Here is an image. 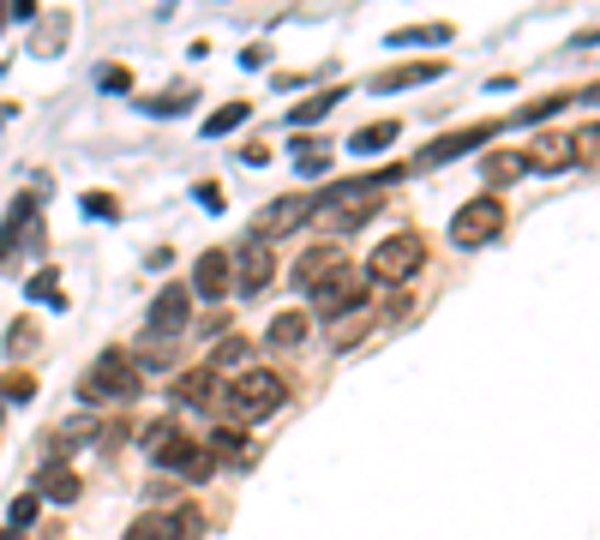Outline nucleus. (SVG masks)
Wrapping results in <instances>:
<instances>
[{
  "label": "nucleus",
  "instance_id": "obj_26",
  "mask_svg": "<svg viewBox=\"0 0 600 540\" xmlns=\"http://www.w3.org/2000/svg\"><path fill=\"white\" fill-rule=\"evenodd\" d=\"M24 294H31L36 306H55V313L67 306V294H60V277H55V270H36V277L24 282Z\"/></svg>",
  "mask_w": 600,
  "mask_h": 540
},
{
  "label": "nucleus",
  "instance_id": "obj_29",
  "mask_svg": "<svg viewBox=\"0 0 600 540\" xmlns=\"http://www.w3.org/2000/svg\"><path fill=\"white\" fill-rule=\"evenodd\" d=\"M295 162H301V175H325L337 157H330V145H318V138H301V145H295Z\"/></svg>",
  "mask_w": 600,
  "mask_h": 540
},
{
  "label": "nucleus",
  "instance_id": "obj_7",
  "mask_svg": "<svg viewBox=\"0 0 600 540\" xmlns=\"http://www.w3.org/2000/svg\"><path fill=\"white\" fill-rule=\"evenodd\" d=\"M186 318H193V289H181V282H169V289L150 301V313H145V330L157 342H174L186 330Z\"/></svg>",
  "mask_w": 600,
  "mask_h": 540
},
{
  "label": "nucleus",
  "instance_id": "obj_16",
  "mask_svg": "<svg viewBox=\"0 0 600 540\" xmlns=\"http://www.w3.org/2000/svg\"><path fill=\"white\" fill-rule=\"evenodd\" d=\"M169 396H174V403H181V408H204V403H216V372H211V367H193V372H181Z\"/></svg>",
  "mask_w": 600,
  "mask_h": 540
},
{
  "label": "nucleus",
  "instance_id": "obj_5",
  "mask_svg": "<svg viewBox=\"0 0 600 540\" xmlns=\"http://www.w3.org/2000/svg\"><path fill=\"white\" fill-rule=\"evenodd\" d=\"M499 228H505V204L493 199V192H487V199H468L463 211L451 216V240H456V247H487Z\"/></svg>",
  "mask_w": 600,
  "mask_h": 540
},
{
  "label": "nucleus",
  "instance_id": "obj_25",
  "mask_svg": "<svg viewBox=\"0 0 600 540\" xmlns=\"http://www.w3.org/2000/svg\"><path fill=\"white\" fill-rule=\"evenodd\" d=\"M570 162L600 169V121H589V126H577V133H570Z\"/></svg>",
  "mask_w": 600,
  "mask_h": 540
},
{
  "label": "nucleus",
  "instance_id": "obj_23",
  "mask_svg": "<svg viewBox=\"0 0 600 540\" xmlns=\"http://www.w3.org/2000/svg\"><path fill=\"white\" fill-rule=\"evenodd\" d=\"M373 330V306H361V313H349V318H337L330 325V349H354V342Z\"/></svg>",
  "mask_w": 600,
  "mask_h": 540
},
{
  "label": "nucleus",
  "instance_id": "obj_34",
  "mask_svg": "<svg viewBox=\"0 0 600 540\" xmlns=\"http://www.w3.org/2000/svg\"><path fill=\"white\" fill-rule=\"evenodd\" d=\"M199 97H186V90H169V97H150V102H138L145 114H186Z\"/></svg>",
  "mask_w": 600,
  "mask_h": 540
},
{
  "label": "nucleus",
  "instance_id": "obj_1",
  "mask_svg": "<svg viewBox=\"0 0 600 540\" xmlns=\"http://www.w3.org/2000/svg\"><path fill=\"white\" fill-rule=\"evenodd\" d=\"M283 396H288L283 372H271V367H247V372H235V379H228V391H223V415L235 420V427H247V420L276 415V408H283Z\"/></svg>",
  "mask_w": 600,
  "mask_h": 540
},
{
  "label": "nucleus",
  "instance_id": "obj_27",
  "mask_svg": "<svg viewBox=\"0 0 600 540\" xmlns=\"http://www.w3.org/2000/svg\"><path fill=\"white\" fill-rule=\"evenodd\" d=\"M252 114V102H223V109L211 114V121H204V138H223V133H235L240 121H247Z\"/></svg>",
  "mask_w": 600,
  "mask_h": 540
},
{
  "label": "nucleus",
  "instance_id": "obj_11",
  "mask_svg": "<svg viewBox=\"0 0 600 540\" xmlns=\"http://www.w3.org/2000/svg\"><path fill=\"white\" fill-rule=\"evenodd\" d=\"M306 216H318V192H288V199L264 204V211H259V240L288 235V228H301Z\"/></svg>",
  "mask_w": 600,
  "mask_h": 540
},
{
  "label": "nucleus",
  "instance_id": "obj_33",
  "mask_svg": "<svg viewBox=\"0 0 600 540\" xmlns=\"http://www.w3.org/2000/svg\"><path fill=\"white\" fill-rule=\"evenodd\" d=\"M31 349H36V325H31V318H19V325H7V355H12V360H24Z\"/></svg>",
  "mask_w": 600,
  "mask_h": 540
},
{
  "label": "nucleus",
  "instance_id": "obj_28",
  "mask_svg": "<svg viewBox=\"0 0 600 540\" xmlns=\"http://www.w3.org/2000/svg\"><path fill=\"white\" fill-rule=\"evenodd\" d=\"M211 457H216V462L247 457V432H240V427H216V432H211Z\"/></svg>",
  "mask_w": 600,
  "mask_h": 540
},
{
  "label": "nucleus",
  "instance_id": "obj_14",
  "mask_svg": "<svg viewBox=\"0 0 600 540\" xmlns=\"http://www.w3.org/2000/svg\"><path fill=\"white\" fill-rule=\"evenodd\" d=\"M67 36H72V12H48V19L31 24V55L55 60L60 48H67Z\"/></svg>",
  "mask_w": 600,
  "mask_h": 540
},
{
  "label": "nucleus",
  "instance_id": "obj_22",
  "mask_svg": "<svg viewBox=\"0 0 600 540\" xmlns=\"http://www.w3.org/2000/svg\"><path fill=\"white\" fill-rule=\"evenodd\" d=\"M337 102H342V85H337V90H313L306 102H295V109H288V126H313V121H325V114L337 109Z\"/></svg>",
  "mask_w": 600,
  "mask_h": 540
},
{
  "label": "nucleus",
  "instance_id": "obj_42",
  "mask_svg": "<svg viewBox=\"0 0 600 540\" xmlns=\"http://www.w3.org/2000/svg\"><path fill=\"white\" fill-rule=\"evenodd\" d=\"M0 31H7V12H0Z\"/></svg>",
  "mask_w": 600,
  "mask_h": 540
},
{
  "label": "nucleus",
  "instance_id": "obj_4",
  "mask_svg": "<svg viewBox=\"0 0 600 540\" xmlns=\"http://www.w3.org/2000/svg\"><path fill=\"white\" fill-rule=\"evenodd\" d=\"M420 265H427V240L420 235H385L373 247V259H366V282H385V289H397V282L420 277Z\"/></svg>",
  "mask_w": 600,
  "mask_h": 540
},
{
  "label": "nucleus",
  "instance_id": "obj_35",
  "mask_svg": "<svg viewBox=\"0 0 600 540\" xmlns=\"http://www.w3.org/2000/svg\"><path fill=\"white\" fill-rule=\"evenodd\" d=\"M169 522H174V535H181V540H199V535H204V510H199V505H181Z\"/></svg>",
  "mask_w": 600,
  "mask_h": 540
},
{
  "label": "nucleus",
  "instance_id": "obj_12",
  "mask_svg": "<svg viewBox=\"0 0 600 540\" xmlns=\"http://www.w3.org/2000/svg\"><path fill=\"white\" fill-rule=\"evenodd\" d=\"M493 133H499L493 121H475V126H463V133H444V138H432V145H427V157H420V169H432V162H451V157H463V150L487 145Z\"/></svg>",
  "mask_w": 600,
  "mask_h": 540
},
{
  "label": "nucleus",
  "instance_id": "obj_3",
  "mask_svg": "<svg viewBox=\"0 0 600 540\" xmlns=\"http://www.w3.org/2000/svg\"><path fill=\"white\" fill-rule=\"evenodd\" d=\"M138 391H145V372H138V360L121 355V349L97 355V367H84V379H79V396L91 408L97 403H133Z\"/></svg>",
  "mask_w": 600,
  "mask_h": 540
},
{
  "label": "nucleus",
  "instance_id": "obj_9",
  "mask_svg": "<svg viewBox=\"0 0 600 540\" xmlns=\"http://www.w3.org/2000/svg\"><path fill=\"white\" fill-rule=\"evenodd\" d=\"M271 277H276V252H271V240H259V235H252L247 247L235 252V294L247 301V294H259Z\"/></svg>",
  "mask_w": 600,
  "mask_h": 540
},
{
  "label": "nucleus",
  "instance_id": "obj_20",
  "mask_svg": "<svg viewBox=\"0 0 600 540\" xmlns=\"http://www.w3.org/2000/svg\"><path fill=\"white\" fill-rule=\"evenodd\" d=\"M79 493H84V481L72 469H60V462H55V469H43V481H36V498H55V505H72Z\"/></svg>",
  "mask_w": 600,
  "mask_h": 540
},
{
  "label": "nucleus",
  "instance_id": "obj_8",
  "mask_svg": "<svg viewBox=\"0 0 600 540\" xmlns=\"http://www.w3.org/2000/svg\"><path fill=\"white\" fill-rule=\"evenodd\" d=\"M313 306L330 318V325H337V318H349V313H361V306H366V277H354V270L342 265L325 289H313Z\"/></svg>",
  "mask_w": 600,
  "mask_h": 540
},
{
  "label": "nucleus",
  "instance_id": "obj_30",
  "mask_svg": "<svg viewBox=\"0 0 600 540\" xmlns=\"http://www.w3.org/2000/svg\"><path fill=\"white\" fill-rule=\"evenodd\" d=\"M121 540H181V535H174V522H169V517H138Z\"/></svg>",
  "mask_w": 600,
  "mask_h": 540
},
{
  "label": "nucleus",
  "instance_id": "obj_38",
  "mask_svg": "<svg viewBox=\"0 0 600 540\" xmlns=\"http://www.w3.org/2000/svg\"><path fill=\"white\" fill-rule=\"evenodd\" d=\"M97 85L121 97V90H133V72H126V67H102V72H97Z\"/></svg>",
  "mask_w": 600,
  "mask_h": 540
},
{
  "label": "nucleus",
  "instance_id": "obj_17",
  "mask_svg": "<svg viewBox=\"0 0 600 540\" xmlns=\"http://www.w3.org/2000/svg\"><path fill=\"white\" fill-rule=\"evenodd\" d=\"M306 330H313V318H306V313H276L271 330H264V349H301Z\"/></svg>",
  "mask_w": 600,
  "mask_h": 540
},
{
  "label": "nucleus",
  "instance_id": "obj_10",
  "mask_svg": "<svg viewBox=\"0 0 600 540\" xmlns=\"http://www.w3.org/2000/svg\"><path fill=\"white\" fill-rule=\"evenodd\" d=\"M193 294H199V301H228V294H235V252H223V247L199 252Z\"/></svg>",
  "mask_w": 600,
  "mask_h": 540
},
{
  "label": "nucleus",
  "instance_id": "obj_40",
  "mask_svg": "<svg viewBox=\"0 0 600 540\" xmlns=\"http://www.w3.org/2000/svg\"><path fill=\"white\" fill-rule=\"evenodd\" d=\"M240 157H247L252 169H264V162H271V145H247V150H240Z\"/></svg>",
  "mask_w": 600,
  "mask_h": 540
},
{
  "label": "nucleus",
  "instance_id": "obj_21",
  "mask_svg": "<svg viewBox=\"0 0 600 540\" xmlns=\"http://www.w3.org/2000/svg\"><path fill=\"white\" fill-rule=\"evenodd\" d=\"M480 175H487L493 187H505V180L529 175V157H522V150H487V157H480Z\"/></svg>",
  "mask_w": 600,
  "mask_h": 540
},
{
  "label": "nucleus",
  "instance_id": "obj_41",
  "mask_svg": "<svg viewBox=\"0 0 600 540\" xmlns=\"http://www.w3.org/2000/svg\"><path fill=\"white\" fill-rule=\"evenodd\" d=\"M0 540H24V535H0Z\"/></svg>",
  "mask_w": 600,
  "mask_h": 540
},
{
  "label": "nucleus",
  "instance_id": "obj_24",
  "mask_svg": "<svg viewBox=\"0 0 600 540\" xmlns=\"http://www.w3.org/2000/svg\"><path fill=\"white\" fill-rule=\"evenodd\" d=\"M390 48H415V43H451V24H403L385 36Z\"/></svg>",
  "mask_w": 600,
  "mask_h": 540
},
{
  "label": "nucleus",
  "instance_id": "obj_6",
  "mask_svg": "<svg viewBox=\"0 0 600 540\" xmlns=\"http://www.w3.org/2000/svg\"><path fill=\"white\" fill-rule=\"evenodd\" d=\"M43 228V204H36V192H19L7 211V223H0V270H12V259L24 252V240Z\"/></svg>",
  "mask_w": 600,
  "mask_h": 540
},
{
  "label": "nucleus",
  "instance_id": "obj_37",
  "mask_svg": "<svg viewBox=\"0 0 600 540\" xmlns=\"http://www.w3.org/2000/svg\"><path fill=\"white\" fill-rule=\"evenodd\" d=\"M193 199H199V204H204V211H211V216H216V211H223V204H228L216 180H199V187H193Z\"/></svg>",
  "mask_w": 600,
  "mask_h": 540
},
{
  "label": "nucleus",
  "instance_id": "obj_18",
  "mask_svg": "<svg viewBox=\"0 0 600 540\" xmlns=\"http://www.w3.org/2000/svg\"><path fill=\"white\" fill-rule=\"evenodd\" d=\"M522 157H529V169H546V175H553V169H565V162H570V133H565V138H558V133L534 138V145L522 150Z\"/></svg>",
  "mask_w": 600,
  "mask_h": 540
},
{
  "label": "nucleus",
  "instance_id": "obj_15",
  "mask_svg": "<svg viewBox=\"0 0 600 540\" xmlns=\"http://www.w3.org/2000/svg\"><path fill=\"white\" fill-rule=\"evenodd\" d=\"M444 72V60H408V67H385L373 79V90L385 97V90H415V85H427V79H439Z\"/></svg>",
  "mask_w": 600,
  "mask_h": 540
},
{
  "label": "nucleus",
  "instance_id": "obj_32",
  "mask_svg": "<svg viewBox=\"0 0 600 540\" xmlns=\"http://www.w3.org/2000/svg\"><path fill=\"white\" fill-rule=\"evenodd\" d=\"M31 396H36L31 372H7V379H0V403H31Z\"/></svg>",
  "mask_w": 600,
  "mask_h": 540
},
{
  "label": "nucleus",
  "instance_id": "obj_31",
  "mask_svg": "<svg viewBox=\"0 0 600 540\" xmlns=\"http://www.w3.org/2000/svg\"><path fill=\"white\" fill-rule=\"evenodd\" d=\"M247 349H252L247 337H223V342H216V355H211V367H240V372H247Z\"/></svg>",
  "mask_w": 600,
  "mask_h": 540
},
{
  "label": "nucleus",
  "instance_id": "obj_19",
  "mask_svg": "<svg viewBox=\"0 0 600 540\" xmlns=\"http://www.w3.org/2000/svg\"><path fill=\"white\" fill-rule=\"evenodd\" d=\"M397 133H403L397 121H366L361 133L349 138V150H354V157H378V150H390V145H397Z\"/></svg>",
  "mask_w": 600,
  "mask_h": 540
},
{
  "label": "nucleus",
  "instance_id": "obj_2",
  "mask_svg": "<svg viewBox=\"0 0 600 540\" xmlns=\"http://www.w3.org/2000/svg\"><path fill=\"white\" fill-rule=\"evenodd\" d=\"M150 450V462H162V469H174V474H186V481H211V469H216V457L204 450L199 439H186L174 420H150L145 427V439H138Z\"/></svg>",
  "mask_w": 600,
  "mask_h": 540
},
{
  "label": "nucleus",
  "instance_id": "obj_36",
  "mask_svg": "<svg viewBox=\"0 0 600 540\" xmlns=\"http://www.w3.org/2000/svg\"><path fill=\"white\" fill-rule=\"evenodd\" d=\"M36 505H43V498H36V493H24L19 505H12V535H24V529H31V522H36Z\"/></svg>",
  "mask_w": 600,
  "mask_h": 540
},
{
  "label": "nucleus",
  "instance_id": "obj_39",
  "mask_svg": "<svg viewBox=\"0 0 600 540\" xmlns=\"http://www.w3.org/2000/svg\"><path fill=\"white\" fill-rule=\"evenodd\" d=\"M121 204L109 199V192H84V216H114Z\"/></svg>",
  "mask_w": 600,
  "mask_h": 540
},
{
  "label": "nucleus",
  "instance_id": "obj_13",
  "mask_svg": "<svg viewBox=\"0 0 600 540\" xmlns=\"http://www.w3.org/2000/svg\"><path fill=\"white\" fill-rule=\"evenodd\" d=\"M337 270H342V247H337V240H325V247H313V252L295 265V289H325Z\"/></svg>",
  "mask_w": 600,
  "mask_h": 540
}]
</instances>
